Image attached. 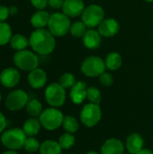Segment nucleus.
Segmentation results:
<instances>
[{
    "label": "nucleus",
    "instance_id": "nucleus-1",
    "mask_svg": "<svg viewBox=\"0 0 153 154\" xmlns=\"http://www.w3.org/2000/svg\"><path fill=\"white\" fill-rule=\"evenodd\" d=\"M55 36L45 29L34 30L29 38V43L31 48L37 53L41 55H48L51 53L55 48L56 42Z\"/></svg>",
    "mask_w": 153,
    "mask_h": 154
},
{
    "label": "nucleus",
    "instance_id": "nucleus-2",
    "mask_svg": "<svg viewBox=\"0 0 153 154\" xmlns=\"http://www.w3.org/2000/svg\"><path fill=\"white\" fill-rule=\"evenodd\" d=\"M27 139V135L23 129L11 128L5 130L1 134V143L7 150L18 151L23 148L24 143Z\"/></svg>",
    "mask_w": 153,
    "mask_h": 154
},
{
    "label": "nucleus",
    "instance_id": "nucleus-3",
    "mask_svg": "<svg viewBox=\"0 0 153 154\" xmlns=\"http://www.w3.org/2000/svg\"><path fill=\"white\" fill-rule=\"evenodd\" d=\"M64 115L56 107H50L42 111L39 116L41 126L48 131H54L62 125Z\"/></svg>",
    "mask_w": 153,
    "mask_h": 154
},
{
    "label": "nucleus",
    "instance_id": "nucleus-4",
    "mask_svg": "<svg viewBox=\"0 0 153 154\" xmlns=\"http://www.w3.org/2000/svg\"><path fill=\"white\" fill-rule=\"evenodd\" d=\"M70 20L69 16L63 13H55L50 14L48 28L49 31L56 37H61L66 35L70 29Z\"/></svg>",
    "mask_w": 153,
    "mask_h": 154
},
{
    "label": "nucleus",
    "instance_id": "nucleus-5",
    "mask_svg": "<svg viewBox=\"0 0 153 154\" xmlns=\"http://www.w3.org/2000/svg\"><path fill=\"white\" fill-rule=\"evenodd\" d=\"M14 65L24 71H32L34 69L38 68L39 59L35 53L28 50L17 51L14 55Z\"/></svg>",
    "mask_w": 153,
    "mask_h": 154
},
{
    "label": "nucleus",
    "instance_id": "nucleus-6",
    "mask_svg": "<svg viewBox=\"0 0 153 154\" xmlns=\"http://www.w3.org/2000/svg\"><path fill=\"white\" fill-rule=\"evenodd\" d=\"M45 100L51 107H60L66 101V90L58 82L50 84L45 89Z\"/></svg>",
    "mask_w": 153,
    "mask_h": 154
},
{
    "label": "nucleus",
    "instance_id": "nucleus-7",
    "mask_svg": "<svg viewBox=\"0 0 153 154\" xmlns=\"http://www.w3.org/2000/svg\"><path fill=\"white\" fill-rule=\"evenodd\" d=\"M79 117L81 123L85 126L92 128L100 122L102 117V110L99 105L88 103L81 109Z\"/></svg>",
    "mask_w": 153,
    "mask_h": 154
},
{
    "label": "nucleus",
    "instance_id": "nucleus-8",
    "mask_svg": "<svg viewBox=\"0 0 153 154\" xmlns=\"http://www.w3.org/2000/svg\"><path fill=\"white\" fill-rule=\"evenodd\" d=\"M106 63L98 56H90L84 60L81 65L82 73L89 78L100 77L106 70Z\"/></svg>",
    "mask_w": 153,
    "mask_h": 154
},
{
    "label": "nucleus",
    "instance_id": "nucleus-9",
    "mask_svg": "<svg viewBox=\"0 0 153 154\" xmlns=\"http://www.w3.org/2000/svg\"><path fill=\"white\" fill-rule=\"evenodd\" d=\"M104 16H105L104 9L100 5L93 4L85 7L81 14V18H82L81 21L88 28H94L100 24V23L104 20Z\"/></svg>",
    "mask_w": 153,
    "mask_h": 154
},
{
    "label": "nucleus",
    "instance_id": "nucleus-10",
    "mask_svg": "<svg viewBox=\"0 0 153 154\" xmlns=\"http://www.w3.org/2000/svg\"><path fill=\"white\" fill-rule=\"evenodd\" d=\"M29 101L27 93L23 89H15L11 91L5 101V105L9 111L15 112L26 106Z\"/></svg>",
    "mask_w": 153,
    "mask_h": 154
},
{
    "label": "nucleus",
    "instance_id": "nucleus-11",
    "mask_svg": "<svg viewBox=\"0 0 153 154\" xmlns=\"http://www.w3.org/2000/svg\"><path fill=\"white\" fill-rule=\"evenodd\" d=\"M21 79V74L18 69L9 67L5 69L0 74V82L1 84L8 88H14L18 85Z\"/></svg>",
    "mask_w": 153,
    "mask_h": 154
},
{
    "label": "nucleus",
    "instance_id": "nucleus-12",
    "mask_svg": "<svg viewBox=\"0 0 153 154\" xmlns=\"http://www.w3.org/2000/svg\"><path fill=\"white\" fill-rule=\"evenodd\" d=\"M120 30L119 23L114 18L104 19L98 25V32L101 36L108 38L115 36Z\"/></svg>",
    "mask_w": 153,
    "mask_h": 154
},
{
    "label": "nucleus",
    "instance_id": "nucleus-13",
    "mask_svg": "<svg viewBox=\"0 0 153 154\" xmlns=\"http://www.w3.org/2000/svg\"><path fill=\"white\" fill-rule=\"evenodd\" d=\"M62 12L69 17H78L82 14L85 9V4L83 0H65Z\"/></svg>",
    "mask_w": 153,
    "mask_h": 154
},
{
    "label": "nucleus",
    "instance_id": "nucleus-14",
    "mask_svg": "<svg viewBox=\"0 0 153 154\" xmlns=\"http://www.w3.org/2000/svg\"><path fill=\"white\" fill-rule=\"evenodd\" d=\"M28 83L34 89L43 88L47 83V74L42 69L36 68L28 74Z\"/></svg>",
    "mask_w": 153,
    "mask_h": 154
},
{
    "label": "nucleus",
    "instance_id": "nucleus-15",
    "mask_svg": "<svg viewBox=\"0 0 153 154\" xmlns=\"http://www.w3.org/2000/svg\"><path fill=\"white\" fill-rule=\"evenodd\" d=\"M124 143L117 138L107 139L101 146V154H124Z\"/></svg>",
    "mask_w": 153,
    "mask_h": 154
},
{
    "label": "nucleus",
    "instance_id": "nucleus-16",
    "mask_svg": "<svg viewBox=\"0 0 153 154\" xmlns=\"http://www.w3.org/2000/svg\"><path fill=\"white\" fill-rule=\"evenodd\" d=\"M87 86L85 82L83 81L76 82L75 85L70 88L69 97L74 104L79 105L83 103L84 100L87 98Z\"/></svg>",
    "mask_w": 153,
    "mask_h": 154
},
{
    "label": "nucleus",
    "instance_id": "nucleus-17",
    "mask_svg": "<svg viewBox=\"0 0 153 154\" xmlns=\"http://www.w3.org/2000/svg\"><path fill=\"white\" fill-rule=\"evenodd\" d=\"M125 146L129 153L137 154L144 148V140L141 134L133 133L127 137Z\"/></svg>",
    "mask_w": 153,
    "mask_h": 154
},
{
    "label": "nucleus",
    "instance_id": "nucleus-18",
    "mask_svg": "<svg viewBox=\"0 0 153 154\" xmlns=\"http://www.w3.org/2000/svg\"><path fill=\"white\" fill-rule=\"evenodd\" d=\"M82 39L85 47L87 49H96L101 45V35L98 31L94 29H87Z\"/></svg>",
    "mask_w": 153,
    "mask_h": 154
},
{
    "label": "nucleus",
    "instance_id": "nucleus-19",
    "mask_svg": "<svg viewBox=\"0 0 153 154\" xmlns=\"http://www.w3.org/2000/svg\"><path fill=\"white\" fill-rule=\"evenodd\" d=\"M50 14L44 10H38L31 17V24L36 29H42L48 25Z\"/></svg>",
    "mask_w": 153,
    "mask_h": 154
},
{
    "label": "nucleus",
    "instance_id": "nucleus-20",
    "mask_svg": "<svg viewBox=\"0 0 153 154\" xmlns=\"http://www.w3.org/2000/svg\"><path fill=\"white\" fill-rule=\"evenodd\" d=\"M41 124L40 120L35 117H31L23 123V130L25 133V134L28 137H30V136L37 135L41 130Z\"/></svg>",
    "mask_w": 153,
    "mask_h": 154
},
{
    "label": "nucleus",
    "instance_id": "nucleus-21",
    "mask_svg": "<svg viewBox=\"0 0 153 154\" xmlns=\"http://www.w3.org/2000/svg\"><path fill=\"white\" fill-rule=\"evenodd\" d=\"M39 151L41 154H61L62 148L60 147L59 142L53 140H46L41 143Z\"/></svg>",
    "mask_w": 153,
    "mask_h": 154
},
{
    "label": "nucleus",
    "instance_id": "nucleus-22",
    "mask_svg": "<svg viewBox=\"0 0 153 154\" xmlns=\"http://www.w3.org/2000/svg\"><path fill=\"white\" fill-rule=\"evenodd\" d=\"M9 43H10V46L15 51L25 50L26 47L30 45L29 39H27L23 34H21V33H16L13 35Z\"/></svg>",
    "mask_w": 153,
    "mask_h": 154
},
{
    "label": "nucleus",
    "instance_id": "nucleus-23",
    "mask_svg": "<svg viewBox=\"0 0 153 154\" xmlns=\"http://www.w3.org/2000/svg\"><path fill=\"white\" fill-rule=\"evenodd\" d=\"M122 56L118 52H111L109 53L105 60L106 69L110 70H117L122 66Z\"/></svg>",
    "mask_w": 153,
    "mask_h": 154
},
{
    "label": "nucleus",
    "instance_id": "nucleus-24",
    "mask_svg": "<svg viewBox=\"0 0 153 154\" xmlns=\"http://www.w3.org/2000/svg\"><path fill=\"white\" fill-rule=\"evenodd\" d=\"M25 111H26L27 115L30 116L31 117L37 118L41 116V114L43 111L42 105L37 99H31L28 101V103L25 106Z\"/></svg>",
    "mask_w": 153,
    "mask_h": 154
},
{
    "label": "nucleus",
    "instance_id": "nucleus-25",
    "mask_svg": "<svg viewBox=\"0 0 153 154\" xmlns=\"http://www.w3.org/2000/svg\"><path fill=\"white\" fill-rule=\"evenodd\" d=\"M62 127L67 133L74 134V133L78 132V130L79 128V125H78V120L74 116H64V119H63Z\"/></svg>",
    "mask_w": 153,
    "mask_h": 154
},
{
    "label": "nucleus",
    "instance_id": "nucleus-26",
    "mask_svg": "<svg viewBox=\"0 0 153 154\" xmlns=\"http://www.w3.org/2000/svg\"><path fill=\"white\" fill-rule=\"evenodd\" d=\"M12 29L11 26L5 23H0V46L7 44L12 38Z\"/></svg>",
    "mask_w": 153,
    "mask_h": 154
},
{
    "label": "nucleus",
    "instance_id": "nucleus-27",
    "mask_svg": "<svg viewBox=\"0 0 153 154\" xmlns=\"http://www.w3.org/2000/svg\"><path fill=\"white\" fill-rule=\"evenodd\" d=\"M87 26L82 21H77L70 25L69 32L71 33V35L73 37L80 38V37H83L84 34L86 33V32L87 31Z\"/></svg>",
    "mask_w": 153,
    "mask_h": 154
},
{
    "label": "nucleus",
    "instance_id": "nucleus-28",
    "mask_svg": "<svg viewBox=\"0 0 153 154\" xmlns=\"http://www.w3.org/2000/svg\"><path fill=\"white\" fill-rule=\"evenodd\" d=\"M75 143H76V138L73 135V134H69L67 132L63 134L62 135H60L59 139V143L60 147L62 148V150H69L72 148Z\"/></svg>",
    "mask_w": 153,
    "mask_h": 154
},
{
    "label": "nucleus",
    "instance_id": "nucleus-29",
    "mask_svg": "<svg viewBox=\"0 0 153 154\" xmlns=\"http://www.w3.org/2000/svg\"><path fill=\"white\" fill-rule=\"evenodd\" d=\"M87 99L89 101V103L99 105L101 103V101H102V95H101L100 90L97 88H95V87L87 88Z\"/></svg>",
    "mask_w": 153,
    "mask_h": 154
},
{
    "label": "nucleus",
    "instance_id": "nucleus-30",
    "mask_svg": "<svg viewBox=\"0 0 153 154\" xmlns=\"http://www.w3.org/2000/svg\"><path fill=\"white\" fill-rule=\"evenodd\" d=\"M40 147H41V143L34 136L27 137V139L24 143V145H23L24 150L29 153L36 152L37 151L40 150Z\"/></svg>",
    "mask_w": 153,
    "mask_h": 154
},
{
    "label": "nucleus",
    "instance_id": "nucleus-31",
    "mask_svg": "<svg viewBox=\"0 0 153 154\" xmlns=\"http://www.w3.org/2000/svg\"><path fill=\"white\" fill-rule=\"evenodd\" d=\"M59 83L66 89V88H71L75 83H76V79L75 76L69 72H66L62 74L59 79Z\"/></svg>",
    "mask_w": 153,
    "mask_h": 154
},
{
    "label": "nucleus",
    "instance_id": "nucleus-32",
    "mask_svg": "<svg viewBox=\"0 0 153 154\" xmlns=\"http://www.w3.org/2000/svg\"><path fill=\"white\" fill-rule=\"evenodd\" d=\"M99 81H100V83L103 86H105V87H110L114 83V78H113L112 74L107 73V72H104L99 77Z\"/></svg>",
    "mask_w": 153,
    "mask_h": 154
},
{
    "label": "nucleus",
    "instance_id": "nucleus-33",
    "mask_svg": "<svg viewBox=\"0 0 153 154\" xmlns=\"http://www.w3.org/2000/svg\"><path fill=\"white\" fill-rule=\"evenodd\" d=\"M49 0H31L32 5L38 10H44L48 4Z\"/></svg>",
    "mask_w": 153,
    "mask_h": 154
},
{
    "label": "nucleus",
    "instance_id": "nucleus-34",
    "mask_svg": "<svg viewBox=\"0 0 153 154\" xmlns=\"http://www.w3.org/2000/svg\"><path fill=\"white\" fill-rule=\"evenodd\" d=\"M9 9L7 6L0 5V23L5 22L9 16Z\"/></svg>",
    "mask_w": 153,
    "mask_h": 154
},
{
    "label": "nucleus",
    "instance_id": "nucleus-35",
    "mask_svg": "<svg viewBox=\"0 0 153 154\" xmlns=\"http://www.w3.org/2000/svg\"><path fill=\"white\" fill-rule=\"evenodd\" d=\"M64 1L65 0H49L48 4L53 9H60V8H62Z\"/></svg>",
    "mask_w": 153,
    "mask_h": 154
},
{
    "label": "nucleus",
    "instance_id": "nucleus-36",
    "mask_svg": "<svg viewBox=\"0 0 153 154\" xmlns=\"http://www.w3.org/2000/svg\"><path fill=\"white\" fill-rule=\"evenodd\" d=\"M5 127H6V119L5 115L0 111V134H2Z\"/></svg>",
    "mask_w": 153,
    "mask_h": 154
},
{
    "label": "nucleus",
    "instance_id": "nucleus-37",
    "mask_svg": "<svg viewBox=\"0 0 153 154\" xmlns=\"http://www.w3.org/2000/svg\"><path fill=\"white\" fill-rule=\"evenodd\" d=\"M8 9H9V14H10V15H14V14H17V12H18L17 7H16V6H14V5H13V6H9V7H8Z\"/></svg>",
    "mask_w": 153,
    "mask_h": 154
},
{
    "label": "nucleus",
    "instance_id": "nucleus-38",
    "mask_svg": "<svg viewBox=\"0 0 153 154\" xmlns=\"http://www.w3.org/2000/svg\"><path fill=\"white\" fill-rule=\"evenodd\" d=\"M137 154H153V152L151 149L148 148H143L142 150H141Z\"/></svg>",
    "mask_w": 153,
    "mask_h": 154
},
{
    "label": "nucleus",
    "instance_id": "nucleus-39",
    "mask_svg": "<svg viewBox=\"0 0 153 154\" xmlns=\"http://www.w3.org/2000/svg\"><path fill=\"white\" fill-rule=\"evenodd\" d=\"M2 154H19L16 151H12V150H8L6 152H4Z\"/></svg>",
    "mask_w": 153,
    "mask_h": 154
},
{
    "label": "nucleus",
    "instance_id": "nucleus-40",
    "mask_svg": "<svg viewBox=\"0 0 153 154\" xmlns=\"http://www.w3.org/2000/svg\"><path fill=\"white\" fill-rule=\"evenodd\" d=\"M85 154H101V153H99V152H95V151H89V152H86Z\"/></svg>",
    "mask_w": 153,
    "mask_h": 154
},
{
    "label": "nucleus",
    "instance_id": "nucleus-41",
    "mask_svg": "<svg viewBox=\"0 0 153 154\" xmlns=\"http://www.w3.org/2000/svg\"><path fill=\"white\" fill-rule=\"evenodd\" d=\"M145 2H149V3H151V2H153V0H144Z\"/></svg>",
    "mask_w": 153,
    "mask_h": 154
},
{
    "label": "nucleus",
    "instance_id": "nucleus-42",
    "mask_svg": "<svg viewBox=\"0 0 153 154\" xmlns=\"http://www.w3.org/2000/svg\"><path fill=\"white\" fill-rule=\"evenodd\" d=\"M1 100H2V94H1V92H0V103H1Z\"/></svg>",
    "mask_w": 153,
    "mask_h": 154
},
{
    "label": "nucleus",
    "instance_id": "nucleus-43",
    "mask_svg": "<svg viewBox=\"0 0 153 154\" xmlns=\"http://www.w3.org/2000/svg\"><path fill=\"white\" fill-rule=\"evenodd\" d=\"M68 154H75V153H68Z\"/></svg>",
    "mask_w": 153,
    "mask_h": 154
},
{
    "label": "nucleus",
    "instance_id": "nucleus-44",
    "mask_svg": "<svg viewBox=\"0 0 153 154\" xmlns=\"http://www.w3.org/2000/svg\"><path fill=\"white\" fill-rule=\"evenodd\" d=\"M128 154H131V153H128Z\"/></svg>",
    "mask_w": 153,
    "mask_h": 154
}]
</instances>
